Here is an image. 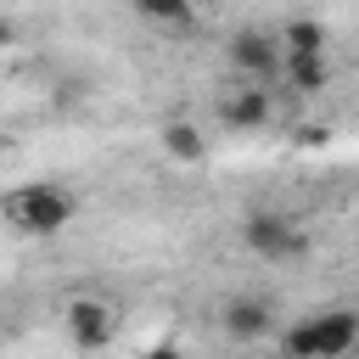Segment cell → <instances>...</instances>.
Listing matches in <instances>:
<instances>
[{
	"label": "cell",
	"mask_w": 359,
	"mask_h": 359,
	"mask_svg": "<svg viewBox=\"0 0 359 359\" xmlns=\"http://www.w3.org/2000/svg\"><path fill=\"white\" fill-rule=\"evenodd\" d=\"M224 56H230V67L247 73L252 84H269L275 73H286V50H280V39H269L264 28H241V34H230Z\"/></svg>",
	"instance_id": "277c9868"
},
{
	"label": "cell",
	"mask_w": 359,
	"mask_h": 359,
	"mask_svg": "<svg viewBox=\"0 0 359 359\" xmlns=\"http://www.w3.org/2000/svg\"><path fill=\"white\" fill-rule=\"evenodd\" d=\"M219 118H224L230 129H258V123H269V90H258V84L230 90V95L219 101Z\"/></svg>",
	"instance_id": "52a82bcc"
},
{
	"label": "cell",
	"mask_w": 359,
	"mask_h": 359,
	"mask_svg": "<svg viewBox=\"0 0 359 359\" xmlns=\"http://www.w3.org/2000/svg\"><path fill=\"white\" fill-rule=\"evenodd\" d=\"M297 140H303V146H325V129H320V123H314V129H297Z\"/></svg>",
	"instance_id": "4fadbf2b"
},
{
	"label": "cell",
	"mask_w": 359,
	"mask_h": 359,
	"mask_svg": "<svg viewBox=\"0 0 359 359\" xmlns=\"http://www.w3.org/2000/svg\"><path fill=\"white\" fill-rule=\"evenodd\" d=\"M325 79H331L325 56H286V84H292V90L314 95V90H325Z\"/></svg>",
	"instance_id": "30bf717a"
},
{
	"label": "cell",
	"mask_w": 359,
	"mask_h": 359,
	"mask_svg": "<svg viewBox=\"0 0 359 359\" xmlns=\"http://www.w3.org/2000/svg\"><path fill=\"white\" fill-rule=\"evenodd\" d=\"M353 342H359V314H348V309H320V314L297 320L280 348H286V359H342Z\"/></svg>",
	"instance_id": "6da1fadb"
},
{
	"label": "cell",
	"mask_w": 359,
	"mask_h": 359,
	"mask_svg": "<svg viewBox=\"0 0 359 359\" xmlns=\"http://www.w3.org/2000/svg\"><path fill=\"white\" fill-rule=\"evenodd\" d=\"M140 359H185V353H180V348H174V342H157V348H146V353H140Z\"/></svg>",
	"instance_id": "7c38bea8"
},
{
	"label": "cell",
	"mask_w": 359,
	"mask_h": 359,
	"mask_svg": "<svg viewBox=\"0 0 359 359\" xmlns=\"http://www.w3.org/2000/svg\"><path fill=\"white\" fill-rule=\"evenodd\" d=\"M112 331H118V320H112V309L101 297H73L67 303V337L79 348H107Z\"/></svg>",
	"instance_id": "5b68a950"
},
{
	"label": "cell",
	"mask_w": 359,
	"mask_h": 359,
	"mask_svg": "<svg viewBox=\"0 0 359 359\" xmlns=\"http://www.w3.org/2000/svg\"><path fill=\"white\" fill-rule=\"evenodd\" d=\"M275 39L286 56H325V22H314V17H292Z\"/></svg>",
	"instance_id": "ba28073f"
},
{
	"label": "cell",
	"mask_w": 359,
	"mask_h": 359,
	"mask_svg": "<svg viewBox=\"0 0 359 359\" xmlns=\"http://www.w3.org/2000/svg\"><path fill=\"white\" fill-rule=\"evenodd\" d=\"M73 208H79V202H73L62 185H22V191L6 196V219H11L17 230H28V236H56V230H67Z\"/></svg>",
	"instance_id": "7a4b0ae2"
},
{
	"label": "cell",
	"mask_w": 359,
	"mask_h": 359,
	"mask_svg": "<svg viewBox=\"0 0 359 359\" xmlns=\"http://www.w3.org/2000/svg\"><path fill=\"white\" fill-rule=\"evenodd\" d=\"M241 236H247V247H252L258 258H269V264H292V258L309 252V236H303L292 219H280V213H247Z\"/></svg>",
	"instance_id": "3957f363"
},
{
	"label": "cell",
	"mask_w": 359,
	"mask_h": 359,
	"mask_svg": "<svg viewBox=\"0 0 359 359\" xmlns=\"http://www.w3.org/2000/svg\"><path fill=\"white\" fill-rule=\"evenodd\" d=\"M163 151H168V157H180V163H202L208 140H202V129H196V123H163Z\"/></svg>",
	"instance_id": "9c48e42d"
},
{
	"label": "cell",
	"mask_w": 359,
	"mask_h": 359,
	"mask_svg": "<svg viewBox=\"0 0 359 359\" xmlns=\"http://www.w3.org/2000/svg\"><path fill=\"white\" fill-rule=\"evenodd\" d=\"M224 331L236 337V342H258V337H269V325H275V309H269V297H252V292H241V297H230L224 303Z\"/></svg>",
	"instance_id": "8992f818"
},
{
	"label": "cell",
	"mask_w": 359,
	"mask_h": 359,
	"mask_svg": "<svg viewBox=\"0 0 359 359\" xmlns=\"http://www.w3.org/2000/svg\"><path fill=\"white\" fill-rule=\"evenodd\" d=\"M140 11L151 22H191V6H174V0H140Z\"/></svg>",
	"instance_id": "8fae6325"
}]
</instances>
